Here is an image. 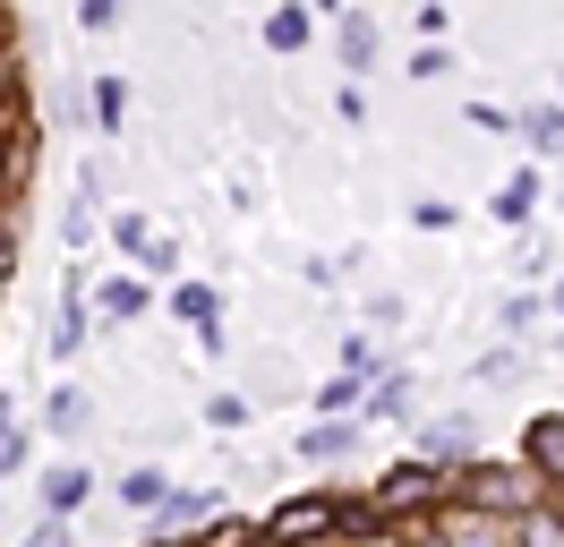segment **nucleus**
I'll return each mask as SVG.
<instances>
[{
    "mask_svg": "<svg viewBox=\"0 0 564 547\" xmlns=\"http://www.w3.org/2000/svg\"><path fill=\"white\" fill-rule=\"evenodd\" d=\"M445 68H454V52H445V43H411V77H445Z\"/></svg>",
    "mask_w": 564,
    "mask_h": 547,
    "instance_id": "7c9ffc66",
    "label": "nucleus"
},
{
    "mask_svg": "<svg viewBox=\"0 0 564 547\" xmlns=\"http://www.w3.org/2000/svg\"><path fill=\"white\" fill-rule=\"evenodd\" d=\"M317 26H325V9H265V52H282V61H291V52H308V43H317Z\"/></svg>",
    "mask_w": 564,
    "mask_h": 547,
    "instance_id": "dca6fc26",
    "label": "nucleus"
},
{
    "mask_svg": "<svg viewBox=\"0 0 564 547\" xmlns=\"http://www.w3.org/2000/svg\"><path fill=\"white\" fill-rule=\"evenodd\" d=\"M138 274H154V282L172 291V282H180V239L163 232V239H154V248H145V266H138Z\"/></svg>",
    "mask_w": 564,
    "mask_h": 547,
    "instance_id": "c85d7f7f",
    "label": "nucleus"
},
{
    "mask_svg": "<svg viewBox=\"0 0 564 547\" xmlns=\"http://www.w3.org/2000/svg\"><path fill=\"white\" fill-rule=\"evenodd\" d=\"M368 410V385H351V376H325L317 385V419H359Z\"/></svg>",
    "mask_w": 564,
    "mask_h": 547,
    "instance_id": "5701e85b",
    "label": "nucleus"
},
{
    "mask_svg": "<svg viewBox=\"0 0 564 547\" xmlns=\"http://www.w3.org/2000/svg\"><path fill=\"white\" fill-rule=\"evenodd\" d=\"M411 453H420V462H436L445 479H462L470 462H479V428H470V410H445V419H427Z\"/></svg>",
    "mask_w": 564,
    "mask_h": 547,
    "instance_id": "39448f33",
    "label": "nucleus"
},
{
    "mask_svg": "<svg viewBox=\"0 0 564 547\" xmlns=\"http://www.w3.org/2000/svg\"><path fill=\"white\" fill-rule=\"evenodd\" d=\"M547 317H556V325H564V274H556V282H547Z\"/></svg>",
    "mask_w": 564,
    "mask_h": 547,
    "instance_id": "c9c22d12",
    "label": "nucleus"
},
{
    "mask_svg": "<svg viewBox=\"0 0 564 547\" xmlns=\"http://www.w3.org/2000/svg\"><path fill=\"white\" fill-rule=\"evenodd\" d=\"M445 496H454V479L436 471V462H420V453H402V462H386V471L368 479V505L386 513L393 530H420V522H436V513H445Z\"/></svg>",
    "mask_w": 564,
    "mask_h": 547,
    "instance_id": "7ed1b4c3",
    "label": "nucleus"
},
{
    "mask_svg": "<svg viewBox=\"0 0 564 547\" xmlns=\"http://www.w3.org/2000/svg\"><path fill=\"white\" fill-rule=\"evenodd\" d=\"M95 487H104V479L86 471V462H43V471H35V496H43V522H77V513L95 505Z\"/></svg>",
    "mask_w": 564,
    "mask_h": 547,
    "instance_id": "423d86ee",
    "label": "nucleus"
},
{
    "mask_svg": "<svg viewBox=\"0 0 564 547\" xmlns=\"http://www.w3.org/2000/svg\"><path fill=\"white\" fill-rule=\"evenodd\" d=\"M513 453H522L530 471H539V479L564 496V410H539V419H522V444H513Z\"/></svg>",
    "mask_w": 564,
    "mask_h": 547,
    "instance_id": "6e6552de",
    "label": "nucleus"
},
{
    "mask_svg": "<svg viewBox=\"0 0 564 547\" xmlns=\"http://www.w3.org/2000/svg\"><path fill=\"white\" fill-rule=\"evenodd\" d=\"M9 266H18V232H9V214H0V282H9Z\"/></svg>",
    "mask_w": 564,
    "mask_h": 547,
    "instance_id": "f704fd0d",
    "label": "nucleus"
},
{
    "mask_svg": "<svg viewBox=\"0 0 564 547\" xmlns=\"http://www.w3.org/2000/svg\"><path fill=\"white\" fill-rule=\"evenodd\" d=\"M334 111H343V120L359 129V120H368V95H359V86H334Z\"/></svg>",
    "mask_w": 564,
    "mask_h": 547,
    "instance_id": "72a5a7b5",
    "label": "nucleus"
},
{
    "mask_svg": "<svg viewBox=\"0 0 564 547\" xmlns=\"http://www.w3.org/2000/svg\"><path fill=\"white\" fill-rule=\"evenodd\" d=\"M454 505H479V513H496V522H513V530H522L530 513L564 505V496H556L539 471H530L522 453H479V462L454 479Z\"/></svg>",
    "mask_w": 564,
    "mask_h": 547,
    "instance_id": "f257e3e1",
    "label": "nucleus"
},
{
    "mask_svg": "<svg viewBox=\"0 0 564 547\" xmlns=\"http://www.w3.org/2000/svg\"><path fill=\"white\" fill-rule=\"evenodd\" d=\"M411 394H420V376H411V368H393L386 385L368 394V410H359V419H402V410H411Z\"/></svg>",
    "mask_w": 564,
    "mask_h": 547,
    "instance_id": "4be33fe9",
    "label": "nucleus"
},
{
    "mask_svg": "<svg viewBox=\"0 0 564 547\" xmlns=\"http://www.w3.org/2000/svg\"><path fill=\"white\" fill-rule=\"evenodd\" d=\"M104 232H111V248H120L129 266H145V248L163 239V223H154L145 205H111V214H104Z\"/></svg>",
    "mask_w": 564,
    "mask_h": 547,
    "instance_id": "f3484780",
    "label": "nucleus"
},
{
    "mask_svg": "<svg viewBox=\"0 0 564 547\" xmlns=\"http://www.w3.org/2000/svg\"><path fill=\"white\" fill-rule=\"evenodd\" d=\"M343 513H351V487H291L282 505L257 513L265 547H343Z\"/></svg>",
    "mask_w": 564,
    "mask_h": 547,
    "instance_id": "f03ea898",
    "label": "nucleus"
},
{
    "mask_svg": "<svg viewBox=\"0 0 564 547\" xmlns=\"http://www.w3.org/2000/svg\"><path fill=\"white\" fill-rule=\"evenodd\" d=\"M35 471V437L26 428H0V496H9V479Z\"/></svg>",
    "mask_w": 564,
    "mask_h": 547,
    "instance_id": "b1692460",
    "label": "nucleus"
},
{
    "mask_svg": "<svg viewBox=\"0 0 564 547\" xmlns=\"http://www.w3.org/2000/svg\"><path fill=\"white\" fill-rule=\"evenodd\" d=\"M172 496H180V479L163 471V462H129V471L111 479V505H120V513H138V522H154V513L172 505Z\"/></svg>",
    "mask_w": 564,
    "mask_h": 547,
    "instance_id": "0eeeda50",
    "label": "nucleus"
},
{
    "mask_svg": "<svg viewBox=\"0 0 564 547\" xmlns=\"http://www.w3.org/2000/svg\"><path fill=\"white\" fill-rule=\"evenodd\" d=\"M513 146H522L530 163H556V154H564V103H530V111H522V137H513Z\"/></svg>",
    "mask_w": 564,
    "mask_h": 547,
    "instance_id": "a211bd4d",
    "label": "nucleus"
},
{
    "mask_svg": "<svg viewBox=\"0 0 564 547\" xmlns=\"http://www.w3.org/2000/svg\"><path fill=\"white\" fill-rule=\"evenodd\" d=\"M334 376H351V385H368V394H377V385L393 376V351L368 334V325H351V334H343V351H334Z\"/></svg>",
    "mask_w": 564,
    "mask_h": 547,
    "instance_id": "9b49d317",
    "label": "nucleus"
},
{
    "mask_svg": "<svg viewBox=\"0 0 564 547\" xmlns=\"http://www.w3.org/2000/svg\"><path fill=\"white\" fill-rule=\"evenodd\" d=\"M0 317H9V282H0Z\"/></svg>",
    "mask_w": 564,
    "mask_h": 547,
    "instance_id": "e433bc0d",
    "label": "nucleus"
},
{
    "mask_svg": "<svg viewBox=\"0 0 564 547\" xmlns=\"http://www.w3.org/2000/svg\"><path fill=\"white\" fill-rule=\"evenodd\" d=\"M359 428H368V419H308V428L291 437V453H300V462H351Z\"/></svg>",
    "mask_w": 564,
    "mask_h": 547,
    "instance_id": "4468645a",
    "label": "nucleus"
},
{
    "mask_svg": "<svg viewBox=\"0 0 564 547\" xmlns=\"http://www.w3.org/2000/svg\"><path fill=\"white\" fill-rule=\"evenodd\" d=\"M539 317H547V291H513V300H496L505 342H530V334H539Z\"/></svg>",
    "mask_w": 564,
    "mask_h": 547,
    "instance_id": "412c9836",
    "label": "nucleus"
},
{
    "mask_svg": "<svg viewBox=\"0 0 564 547\" xmlns=\"http://www.w3.org/2000/svg\"><path fill=\"white\" fill-rule=\"evenodd\" d=\"M18 547H77V522H35Z\"/></svg>",
    "mask_w": 564,
    "mask_h": 547,
    "instance_id": "473e14b6",
    "label": "nucleus"
},
{
    "mask_svg": "<svg viewBox=\"0 0 564 547\" xmlns=\"http://www.w3.org/2000/svg\"><path fill=\"white\" fill-rule=\"evenodd\" d=\"M163 308H172L188 334H214V325H223V282H188V274H180L172 291H163Z\"/></svg>",
    "mask_w": 564,
    "mask_h": 547,
    "instance_id": "2eb2a0df",
    "label": "nucleus"
},
{
    "mask_svg": "<svg viewBox=\"0 0 564 547\" xmlns=\"http://www.w3.org/2000/svg\"><path fill=\"white\" fill-rule=\"evenodd\" d=\"M129 95H138V86H129L120 68H104V77L86 86V111H95V129H104V137H120V129H129Z\"/></svg>",
    "mask_w": 564,
    "mask_h": 547,
    "instance_id": "6ab92c4d",
    "label": "nucleus"
},
{
    "mask_svg": "<svg viewBox=\"0 0 564 547\" xmlns=\"http://www.w3.org/2000/svg\"><path fill=\"white\" fill-rule=\"evenodd\" d=\"M539 197H547V180H539V163H522L513 180H496L488 214L505 223V232H530V214H539Z\"/></svg>",
    "mask_w": 564,
    "mask_h": 547,
    "instance_id": "f8f14e48",
    "label": "nucleus"
},
{
    "mask_svg": "<svg viewBox=\"0 0 564 547\" xmlns=\"http://www.w3.org/2000/svg\"><path fill=\"white\" fill-rule=\"evenodd\" d=\"M411 34H420V43H445V34H454V9H411Z\"/></svg>",
    "mask_w": 564,
    "mask_h": 547,
    "instance_id": "2f4dec72",
    "label": "nucleus"
},
{
    "mask_svg": "<svg viewBox=\"0 0 564 547\" xmlns=\"http://www.w3.org/2000/svg\"><path fill=\"white\" fill-rule=\"evenodd\" d=\"M411 223H420V232H454L462 205H454V197H411Z\"/></svg>",
    "mask_w": 564,
    "mask_h": 547,
    "instance_id": "cd10ccee",
    "label": "nucleus"
},
{
    "mask_svg": "<svg viewBox=\"0 0 564 547\" xmlns=\"http://www.w3.org/2000/svg\"><path fill=\"white\" fill-rule=\"evenodd\" d=\"M470 129H488V137H522V111H505V103H470Z\"/></svg>",
    "mask_w": 564,
    "mask_h": 547,
    "instance_id": "bb28decb",
    "label": "nucleus"
},
{
    "mask_svg": "<svg viewBox=\"0 0 564 547\" xmlns=\"http://www.w3.org/2000/svg\"><path fill=\"white\" fill-rule=\"evenodd\" d=\"M145 308H154V282H145L138 266H129V274H104V282H95V317H104V325H138Z\"/></svg>",
    "mask_w": 564,
    "mask_h": 547,
    "instance_id": "9d476101",
    "label": "nucleus"
},
{
    "mask_svg": "<svg viewBox=\"0 0 564 547\" xmlns=\"http://www.w3.org/2000/svg\"><path fill=\"white\" fill-rule=\"evenodd\" d=\"M43 437H86V428H95V394H86V385H52V394H43V419H35Z\"/></svg>",
    "mask_w": 564,
    "mask_h": 547,
    "instance_id": "ddd939ff",
    "label": "nucleus"
},
{
    "mask_svg": "<svg viewBox=\"0 0 564 547\" xmlns=\"http://www.w3.org/2000/svg\"><path fill=\"white\" fill-rule=\"evenodd\" d=\"M206 428H214V437H240V428H248V403H240V394H206Z\"/></svg>",
    "mask_w": 564,
    "mask_h": 547,
    "instance_id": "a878e982",
    "label": "nucleus"
},
{
    "mask_svg": "<svg viewBox=\"0 0 564 547\" xmlns=\"http://www.w3.org/2000/svg\"><path fill=\"white\" fill-rule=\"evenodd\" d=\"M77 34H120V0H77Z\"/></svg>",
    "mask_w": 564,
    "mask_h": 547,
    "instance_id": "c756f323",
    "label": "nucleus"
},
{
    "mask_svg": "<svg viewBox=\"0 0 564 547\" xmlns=\"http://www.w3.org/2000/svg\"><path fill=\"white\" fill-rule=\"evenodd\" d=\"M522 376H530V351H522V342H488V351L470 360V385H488V394H496V385H522Z\"/></svg>",
    "mask_w": 564,
    "mask_h": 547,
    "instance_id": "aec40b11",
    "label": "nucleus"
},
{
    "mask_svg": "<svg viewBox=\"0 0 564 547\" xmlns=\"http://www.w3.org/2000/svg\"><path fill=\"white\" fill-rule=\"evenodd\" d=\"M104 334V317H95V282L69 266V282H61V300H52V334H43V351L69 368V360H86V342Z\"/></svg>",
    "mask_w": 564,
    "mask_h": 547,
    "instance_id": "20e7f679",
    "label": "nucleus"
},
{
    "mask_svg": "<svg viewBox=\"0 0 564 547\" xmlns=\"http://www.w3.org/2000/svg\"><path fill=\"white\" fill-rule=\"evenodd\" d=\"M325 18H334V52H343V77H368V68H377V52H386L377 18H368V9H325Z\"/></svg>",
    "mask_w": 564,
    "mask_h": 547,
    "instance_id": "1a4fd4ad",
    "label": "nucleus"
},
{
    "mask_svg": "<svg viewBox=\"0 0 564 547\" xmlns=\"http://www.w3.org/2000/svg\"><path fill=\"white\" fill-rule=\"evenodd\" d=\"M95 232H104V223H95V205H86V197H69V205H61V248H86Z\"/></svg>",
    "mask_w": 564,
    "mask_h": 547,
    "instance_id": "393cba45",
    "label": "nucleus"
}]
</instances>
